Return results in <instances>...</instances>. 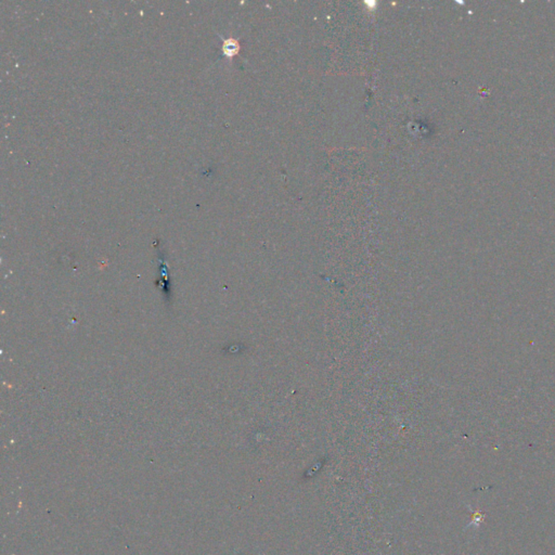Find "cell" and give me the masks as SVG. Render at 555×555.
<instances>
[{"label": "cell", "mask_w": 555, "mask_h": 555, "mask_svg": "<svg viewBox=\"0 0 555 555\" xmlns=\"http://www.w3.org/2000/svg\"><path fill=\"white\" fill-rule=\"evenodd\" d=\"M222 50L223 52L228 57H232V55L236 54L239 52L240 50V46L239 43L236 40L234 39H227L226 41L223 42V46H222Z\"/></svg>", "instance_id": "1"}]
</instances>
